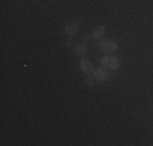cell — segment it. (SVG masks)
<instances>
[{
    "mask_svg": "<svg viewBox=\"0 0 153 146\" xmlns=\"http://www.w3.org/2000/svg\"><path fill=\"white\" fill-rule=\"evenodd\" d=\"M98 49L101 50V52H114V50H117V42L114 41H103L98 44Z\"/></svg>",
    "mask_w": 153,
    "mask_h": 146,
    "instance_id": "cell-1",
    "label": "cell"
},
{
    "mask_svg": "<svg viewBox=\"0 0 153 146\" xmlns=\"http://www.w3.org/2000/svg\"><path fill=\"white\" fill-rule=\"evenodd\" d=\"M101 63L106 65L108 68H111V70H117L119 68V58L114 57V55H106L101 60Z\"/></svg>",
    "mask_w": 153,
    "mask_h": 146,
    "instance_id": "cell-2",
    "label": "cell"
},
{
    "mask_svg": "<svg viewBox=\"0 0 153 146\" xmlns=\"http://www.w3.org/2000/svg\"><path fill=\"white\" fill-rule=\"evenodd\" d=\"M80 70H82L83 73H86V75H90V73L94 72V67H93V63L90 60L82 58V60H80Z\"/></svg>",
    "mask_w": 153,
    "mask_h": 146,
    "instance_id": "cell-3",
    "label": "cell"
},
{
    "mask_svg": "<svg viewBox=\"0 0 153 146\" xmlns=\"http://www.w3.org/2000/svg\"><path fill=\"white\" fill-rule=\"evenodd\" d=\"M93 75H94V78H96L98 81H101V83H104V81H106V80L109 78V75H108L106 68H94Z\"/></svg>",
    "mask_w": 153,
    "mask_h": 146,
    "instance_id": "cell-4",
    "label": "cell"
},
{
    "mask_svg": "<svg viewBox=\"0 0 153 146\" xmlns=\"http://www.w3.org/2000/svg\"><path fill=\"white\" fill-rule=\"evenodd\" d=\"M78 31V23H76V21H70V23H67L65 24V32H67V34H75V32Z\"/></svg>",
    "mask_w": 153,
    "mask_h": 146,
    "instance_id": "cell-5",
    "label": "cell"
},
{
    "mask_svg": "<svg viewBox=\"0 0 153 146\" xmlns=\"http://www.w3.org/2000/svg\"><path fill=\"white\" fill-rule=\"evenodd\" d=\"M86 52H88V47H86V44H78V46L74 47V54H75V55L83 57Z\"/></svg>",
    "mask_w": 153,
    "mask_h": 146,
    "instance_id": "cell-6",
    "label": "cell"
},
{
    "mask_svg": "<svg viewBox=\"0 0 153 146\" xmlns=\"http://www.w3.org/2000/svg\"><path fill=\"white\" fill-rule=\"evenodd\" d=\"M104 26H98L96 29H94V32H93V38H103V34H104Z\"/></svg>",
    "mask_w": 153,
    "mask_h": 146,
    "instance_id": "cell-7",
    "label": "cell"
},
{
    "mask_svg": "<svg viewBox=\"0 0 153 146\" xmlns=\"http://www.w3.org/2000/svg\"><path fill=\"white\" fill-rule=\"evenodd\" d=\"M85 83H86V85H90V86H93L94 85V78H93V76H90V75H86Z\"/></svg>",
    "mask_w": 153,
    "mask_h": 146,
    "instance_id": "cell-8",
    "label": "cell"
},
{
    "mask_svg": "<svg viewBox=\"0 0 153 146\" xmlns=\"http://www.w3.org/2000/svg\"><path fill=\"white\" fill-rule=\"evenodd\" d=\"M65 46H72V39H67V41H65Z\"/></svg>",
    "mask_w": 153,
    "mask_h": 146,
    "instance_id": "cell-9",
    "label": "cell"
}]
</instances>
